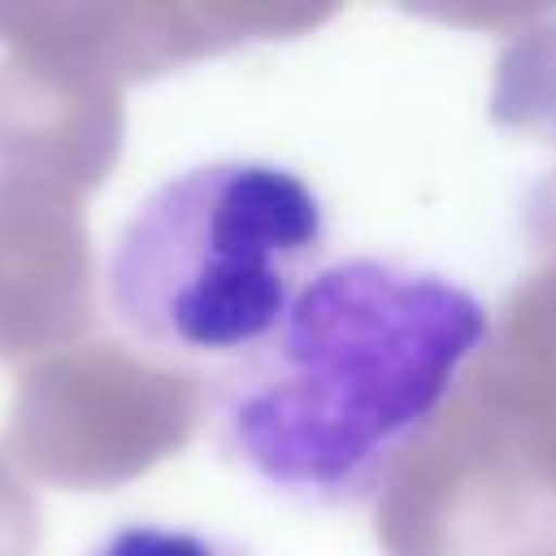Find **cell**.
Returning <instances> with one entry per match:
<instances>
[{"label": "cell", "instance_id": "obj_3", "mask_svg": "<svg viewBox=\"0 0 556 556\" xmlns=\"http://www.w3.org/2000/svg\"><path fill=\"white\" fill-rule=\"evenodd\" d=\"M83 556H256L248 543L204 530V526H169V521H126L104 530Z\"/></svg>", "mask_w": 556, "mask_h": 556}, {"label": "cell", "instance_id": "obj_1", "mask_svg": "<svg viewBox=\"0 0 556 556\" xmlns=\"http://www.w3.org/2000/svg\"><path fill=\"white\" fill-rule=\"evenodd\" d=\"M486 343L491 304L456 274L391 252L334 256L252 352L217 369L213 443L278 500L352 508Z\"/></svg>", "mask_w": 556, "mask_h": 556}, {"label": "cell", "instance_id": "obj_2", "mask_svg": "<svg viewBox=\"0 0 556 556\" xmlns=\"http://www.w3.org/2000/svg\"><path fill=\"white\" fill-rule=\"evenodd\" d=\"M326 261L330 208L295 165L213 156L161 178L117 226L104 304L139 352L226 369Z\"/></svg>", "mask_w": 556, "mask_h": 556}]
</instances>
